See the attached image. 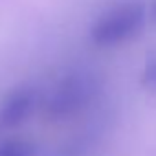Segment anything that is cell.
<instances>
[{
	"mask_svg": "<svg viewBox=\"0 0 156 156\" xmlns=\"http://www.w3.org/2000/svg\"><path fill=\"white\" fill-rule=\"evenodd\" d=\"M149 8L141 0H125L103 11L90 26V41L99 48H112L138 37L147 22Z\"/></svg>",
	"mask_w": 156,
	"mask_h": 156,
	"instance_id": "cell-2",
	"label": "cell"
},
{
	"mask_svg": "<svg viewBox=\"0 0 156 156\" xmlns=\"http://www.w3.org/2000/svg\"><path fill=\"white\" fill-rule=\"evenodd\" d=\"M39 147L26 138H8L0 141V156H37Z\"/></svg>",
	"mask_w": 156,
	"mask_h": 156,
	"instance_id": "cell-4",
	"label": "cell"
},
{
	"mask_svg": "<svg viewBox=\"0 0 156 156\" xmlns=\"http://www.w3.org/2000/svg\"><path fill=\"white\" fill-rule=\"evenodd\" d=\"M101 83L87 70H73L62 75L44 99V116L50 121L72 119L85 112L98 98Z\"/></svg>",
	"mask_w": 156,
	"mask_h": 156,
	"instance_id": "cell-1",
	"label": "cell"
},
{
	"mask_svg": "<svg viewBox=\"0 0 156 156\" xmlns=\"http://www.w3.org/2000/svg\"><path fill=\"white\" fill-rule=\"evenodd\" d=\"M41 103L39 90L31 85H20L9 90L0 103V125L17 129L30 121Z\"/></svg>",
	"mask_w": 156,
	"mask_h": 156,
	"instance_id": "cell-3",
	"label": "cell"
},
{
	"mask_svg": "<svg viewBox=\"0 0 156 156\" xmlns=\"http://www.w3.org/2000/svg\"><path fill=\"white\" fill-rule=\"evenodd\" d=\"M0 127H2V125H0Z\"/></svg>",
	"mask_w": 156,
	"mask_h": 156,
	"instance_id": "cell-7",
	"label": "cell"
},
{
	"mask_svg": "<svg viewBox=\"0 0 156 156\" xmlns=\"http://www.w3.org/2000/svg\"><path fill=\"white\" fill-rule=\"evenodd\" d=\"M149 15L156 20V0H152V4H151V8H149Z\"/></svg>",
	"mask_w": 156,
	"mask_h": 156,
	"instance_id": "cell-6",
	"label": "cell"
},
{
	"mask_svg": "<svg viewBox=\"0 0 156 156\" xmlns=\"http://www.w3.org/2000/svg\"><path fill=\"white\" fill-rule=\"evenodd\" d=\"M140 83L145 90L156 94V55H152L145 61L141 73H140Z\"/></svg>",
	"mask_w": 156,
	"mask_h": 156,
	"instance_id": "cell-5",
	"label": "cell"
}]
</instances>
